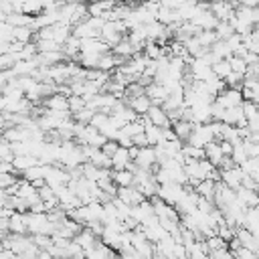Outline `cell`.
<instances>
[{
	"mask_svg": "<svg viewBox=\"0 0 259 259\" xmlns=\"http://www.w3.org/2000/svg\"><path fill=\"white\" fill-rule=\"evenodd\" d=\"M214 140V134H212V127H210V121L208 123H194V130L188 138V144L192 146H200L204 148L208 142Z\"/></svg>",
	"mask_w": 259,
	"mask_h": 259,
	"instance_id": "1",
	"label": "cell"
},
{
	"mask_svg": "<svg viewBox=\"0 0 259 259\" xmlns=\"http://www.w3.org/2000/svg\"><path fill=\"white\" fill-rule=\"evenodd\" d=\"M210 10L219 20H231L235 16L237 2H233V0H212L210 2Z\"/></svg>",
	"mask_w": 259,
	"mask_h": 259,
	"instance_id": "2",
	"label": "cell"
},
{
	"mask_svg": "<svg viewBox=\"0 0 259 259\" xmlns=\"http://www.w3.org/2000/svg\"><path fill=\"white\" fill-rule=\"evenodd\" d=\"M214 101H219L223 107H233V105H241L243 103V91L239 87H225Z\"/></svg>",
	"mask_w": 259,
	"mask_h": 259,
	"instance_id": "3",
	"label": "cell"
},
{
	"mask_svg": "<svg viewBox=\"0 0 259 259\" xmlns=\"http://www.w3.org/2000/svg\"><path fill=\"white\" fill-rule=\"evenodd\" d=\"M134 162H136V166L146 168V170H150V172H152L154 164L158 162V160H156V148H154V146H142Z\"/></svg>",
	"mask_w": 259,
	"mask_h": 259,
	"instance_id": "4",
	"label": "cell"
},
{
	"mask_svg": "<svg viewBox=\"0 0 259 259\" xmlns=\"http://www.w3.org/2000/svg\"><path fill=\"white\" fill-rule=\"evenodd\" d=\"M243 178H245V172L241 170V166H231V168H227V170H221V180H223L227 186L235 188V190L243 184Z\"/></svg>",
	"mask_w": 259,
	"mask_h": 259,
	"instance_id": "5",
	"label": "cell"
},
{
	"mask_svg": "<svg viewBox=\"0 0 259 259\" xmlns=\"http://www.w3.org/2000/svg\"><path fill=\"white\" fill-rule=\"evenodd\" d=\"M146 115L150 117V121H152L154 125H160V127H170V125H172V121H170V117H168V111H166L162 105L152 103L150 109L146 111Z\"/></svg>",
	"mask_w": 259,
	"mask_h": 259,
	"instance_id": "6",
	"label": "cell"
},
{
	"mask_svg": "<svg viewBox=\"0 0 259 259\" xmlns=\"http://www.w3.org/2000/svg\"><path fill=\"white\" fill-rule=\"evenodd\" d=\"M42 105L53 111H69V95L67 93H51L47 99H42Z\"/></svg>",
	"mask_w": 259,
	"mask_h": 259,
	"instance_id": "7",
	"label": "cell"
},
{
	"mask_svg": "<svg viewBox=\"0 0 259 259\" xmlns=\"http://www.w3.org/2000/svg\"><path fill=\"white\" fill-rule=\"evenodd\" d=\"M146 95L152 99V103L162 105V103H164V99H166L170 93H168V89H166V85H164V83L152 81V83H148V85H146Z\"/></svg>",
	"mask_w": 259,
	"mask_h": 259,
	"instance_id": "8",
	"label": "cell"
},
{
	"mask_svg": "<svg viewBox=\"0 0 259 259\" xmlns=\"http://www.w3.org/2000/svg\"><path fill=\"white\" fill-rule=\"evenodd\" d=\"M117 196L125 202V204H130V206H134V204H140L146 196L132 184V186H117Z\"/></svg>",
	"mask_w": 259,
	"mask_h": 259,
	"instance_id": "9",
	"label": "cell"
},
{
	"mask_svg": "<svg viewBox=\"0 0 259 259\" xmlns=\"http://www.w3.org/2000/svg\"><path fill=\"white\" fill-rule=\"evenodd\" d=\"M223 121L229 123V125H247V117H245V113H243V105L225 107Z\"/></svg>",
	"mask_w": 259,
	"mask_h": 259,
	"instance_id": "10",
	"label": "cell"
},
{
	"mask_svg": "<svg viewBox=\"0 0 259 259\" xmlns=\"http://www.w3.org/2000/svg\"><path fill=\"white\" fill-rule=\"evenodd\" d=\"M138 115H144L148 109H150V105H152V99L146 95V93H142V95H136V97H130V99H123Z\"/></svg>",
	"mask_w": 259,
	"mask_h": 259,
	"instance_id": "11",
	"label": "cell"
},
{
	"mask_svg": "<svg viewBox=\"0 0 259 259\" xmlns=\"http://www.w3.org/2000/svg\"><path fill=\"white\" fill-rule=\"evenodd\" d=\"M8 231H10V233H28L24 212L14 210V212L8 217Z\"/></svg>",
	"mask_w": 259,
	"mask_h": 259,
	"instance_id": "12",
	"label": "cell"
},
{
	"mask_svg": "<svg viewBox=\"0 0 259 259\" xmlns=\"http://www.w3.org/2000/svg\"><path fill=\"white\" fill-rule=\"evenodd\" d=\"M237 198H239L247 208L259 204V192L253 190V188H247V186H243V184L237 188Z\"/></svg>",
	"mask_w": 259,
	"mask_h": 259,
	"instance_id": "13",
	"label": "cell"
},
{
	"mask_svg": "<svg viewBox=\"0 0 259 259\" xmlns=\"http://www.w3.org/2000/svg\"><path fill=\"white\" fill-rule=\"evenodd\" d=\"M172 127L176 132L178 140L184 144V142H188V138H190V134L194 130V121H190V119H178V121L172 123Z\"/></svg>",
	"mask_w": 259,
	"mask_h": 259,
	"instance_id": "14",
	"label": "cell"
},
{
	"mask_svg": "<svg viewBox=\"0 0 259 259\" xmlns=\"http://www.w3.org/2000/svg\"><path fill=\"white\" fill-rule=\"evenodd\" d=\"M130 162H132V158H130V148H125V146H119L117 152L111 156V168H113V170L127 168Z\"/></svg>",
	"mask_w": 259,
	"mask_h": 259,
	"instance_id": "15",
	"label": "cell"
},
{
	"mask_svg": "<svg viewBox=\"0 0 259 259\" xmlns=\"http://www.w3.org/2000/svg\"><path fill=\"white\" fill-rule=\"evenodd\" d=\"M204 156H206L214 166H219L221 160L225 158V154H223V150H221V144H219L217 140H212V142H208V144L204 146Z\"/></svg>",
	"mask_w": 259,
	"mask_h": 259,
	"instance_id": "16",
	"label": "cell"
},
{
	"mask_svg": "<svg viewBox=\"0 0 259 259\" xmlns=\"http://www.w3.org/2000/svg\"><path fill=\"white\" fill-rule=\"evenodd\" d=\"M241 166V170L247 174V176H251V178H255L257 182H259V156H249L245 162H241L239 164Z\"/></svg>",
	"mask_w": 259,
	"mask_h": 259,
	"instance_id": "17",
	"label": "cell"
},
{
	"mask_svg": "<svg viewBox=\"0 0 259 259\" xmlns=\"http://www.w3.org/2000/svg\"><path fill=\"white\" fill-rule=\"evenodd\" d=\"M34 26H14L12 30V40H18V42H32V36L36 30H32Z\"/></svg>",
	"mask_w": 259,
	"mask_h": 259,
	"instance_id": "18",
	"label": "cell"
},
{
	"mask_svg": "<svg viewBox=\"0 0 259 259\" xmlns=\"http://www.w3.org/2000/svg\"><path fill=\"white\" fill-rule=\"evenodd\" d=\"M113 170V168H111ZM113 180L117 186H132L134 184V172L130 168H121V170H113Z\"/></svg>",
	"mask_w": 259,
	"mask_h": 259,
	"instance_id": "19",
	"label": "cell"
},
{
	"mask_svg": "<svg viewBox=\"0 0 259 259\" xmlns=\"http://www.w3.org/2000/svg\"><path fill=\"white\" fill-rule=\"evenodd\" d=\"M214 186H217V182H214L212 178H202V180L194 186V190H196L200 196H206V198L212 200V196H214Z\"/></svg>",
	"mask_w": 259,
	"mask_h": 259,
	"instance_id": "20",
	"label": "cell"
},
{
	"mask_svg": "<svg viewBox=\"0 0 259 259\" xmlns=\"http://www.w3.org/2000/svg\"><path fill=\"white\" fill-rule=\"evenodd\" d=\"M243 42H245L247 51L259 53V26H257V24H255V28H253L247 36H243Z\"/></svg>",
	"mask_w": 259,
	"mask_h": 259,
	"instance_id": "21",
	"label": "cell"
},
{
	"mask_svg": "<svg viewBox=\"0 0 259 259\" xmlns=\"http://www.w3.org/2000/svg\"><path fill=\"white\" fill-rule=\"evenodd\" d=\"M214 32H217V36H219V38L227 40V38L235 32V26H233V22H231V20H219V24L214 26Z\"/></svg>",
	"mask_w": 259,
	"mask_h": 259,
	"instance_id": "22",
	"label": "cell"
},
{
	"mask_svg": "<svg viewBox=\"0 0 259 259\" xmlns=\"http://www.w3.org/2000/svg\"><path fill=\"white\" fill-rule=\"evenodd\" d=\"M144 132H146V138H148V144H150V146H156V144L162 142V127H160V125L150 123V125H146Z\"/></svg>",
	"mask_w": 259,
	"mask_h": 259,
	"instance_id": "23",
	"label": "cell"
},
{
	"mask_svg": "<svg viewBox=\"0 0 259 259\" xmlns=\"http://www.w3.org/2000/svg\"><path fill=\"white\" fill-rule=\"evenodd\" d=\"M231 71H233V69H231L229 59H219V61H214V63H212V73H214L217 77H221V79H225Z\"/></svg>",
	"mask_w": 259,
	"mask_h": 259,
	"instance_id": "24",
	"label": "cell"
},
{
	"mask_svg": "<svg viewBox=\"0 0 259 259\" xmlns=\"http://www.w3.org/2000/svg\"><path fill=\"white\" fill-rule=\"evenodd\" d=\"M231 158H233V162H235L237 166L249 158V154H247V150H245V144H243V140H241V142H237V144H233V152H231Z\"/></svg>",
	"mask_w": 259,
	"mask_h": 259,
	"instance_id": "25",
	"label": "cell"
},
{
	"mask_svg": "<svg viewBox=\"0 0 259 259\" xmlns=\"http://www.w3.org/2000/svg\"><path fill=\"white\" fill-rule=\"evenodd\" d=\"M93 113H95V109H91V107H87V105H85L83 109H79V111H75V113H71V115H73V119H75L77 123L87 125V123H91Z\"/></svg>",
	"mask_w": 259,
	"mask_h": 259,
	"instance_id": "26",
	"label": "cell"
},
{
	"mask_svg": "<svg viewBox=\"0 0 259 259\" xmlns=\"http://www.w3.org/2000/svg\"><path fill=\"white\" fill-rule=\"evenodd\" d=\"M196 38H198V42L202 45V47H206V49H210V45L219 38L217 36V32H214V28L212 30H206V28H202L198 34H196Z\"/></svg>",
	"mask_w": 259,
	"mask_h": 259,
	"instance_id": "27",
	"label": "cell"
},
{
	"mask_svg": "<svg viewBox=\"0 0 259 259\" xmlns=\"http://www.w3.org/2000/svg\"><path fill=\"white\" fill-rule=\"evenodd\" d=\"M229 63H231V69H233V71L243 73V75L247 73V67H249V65H247V61H245L243 57H239V55H231V57H229Z\"/></svg>",
	"mask_w": 259,
	"mask_h": 259,
	"instance_id": "28",
	"label": "cell"
},
{
	"mask_svg": "<svg viewBox=\"0 0 259 259\" xmlns=\"http://www.w3.org/2000/svg\"><path fill=\"white\" fill-rule=\"evenodd\" d=\"M241 105H243V113H245V117H247V119L259 113V103H257V101H253V99H243V103H241Z\"/></svg>",
	"mask_w": 259,
	"mask_h": 259,
	"instance_id": "29",
	"label": "cell"
},
{
	"mask_svg": "<svg viewBox=\"0 0 259 259\" xmlns=\"http://www.w3.org/2000/svg\"><path fill=\"white\" fill-rule=\"evenodd\" d=\"M0 158H6V160H12V158H14V154H12V144H10L4 136H0Z\"/></svg>",
	"mask_w": 259,
	"mask_h": 259,
	"instance_id": "30",
	"label": "cell"
},
{
	"mask_svg": "<svg viewBox=\"0 0 259 259\" xmlns=\"http://www.w3.org/2000/svg\"><path fill=\"white\" fill-rule=\"evenodd\" d=\"M233 255H235V257H239V259H253V257H257V253H255L253 249L245 247V245H241L239 249H235V251H233Z\"/></svg>",
	"mask_w": 259,
	"mask_h": 259,
	"instance_id": "31",
	"label": "cell"
},
{
	"mask_svg": "<svg viewBox=\"0 0 259 259\" xmlns=\"http://www.w3.org/2000/svg\"><path fill=\"white\" fill-rule=\"evenodd\" d=\"M208 255H210V257H217V259H231V257H235V255H233V251H231L229 247L214 249V251H210Z\"/></svg>",
	"mask_w": 259,
	"mask_h": 259,
	"instance_id": "32",
	"label": "cell"
},
{
	"mask_svg": "<svg viewBox=\"0 0 259 259\" xmlns=\"http://www.w3.org/2000/svg\"><path fill=\"white\" fill-rule=\"evenodd\" d=\"M14 182H16L14 174H10V172H0V188H10Z\"/></svg>",
	"mask_w": 259,
	"mask_h": 259,
	"instance_id": "33",
	"label": "cell"
},
{
	"mask_svg": "<svg viewBox=\"0 0 259 259\" xmlns=\"http://www.w3.org/2000/svg\"><path fill=\"white\" fill-rule=\"evenodd\" d=\"M117 148H119L117 140H107V142H105V144L101 146V150H103V152H105V154H107L109 158H111V156H113V154L117 152Z\"/></svg>",
	"mask_w": 259,
	"mask_h": 259,
	"instance_id": "34",
	"label": "cell"
},
{
	"mask_svg": "<svg viewBox=\"0 0 259 259\" xmlns=\"http://www.w3.org/2000/svg\"><path fill=\"white\" fill-rule=\"evenodd\" d=\"M237 4L249 6V8H257V6H259V0H237Z\"/></svg>",
	"mask_w": 259,
	"mask_h": 259,
	"instance_id": "35",
	"label": "cell"
},
{
	"mask_svg": "<svg viewBox=\"0 0 259 259\" xmlns=\"http://www.w3.org/2000/svg\"><path fill=\"white\" fill-rule=\"evenodd\" d=\"M251 140H253V142H259V132H253V134H251Z\"/></svg>",
	"mask_w": 259,
	"mask_h": 259,
	"instance_id": "36",
	"label": "cell"
}]
</instances>
